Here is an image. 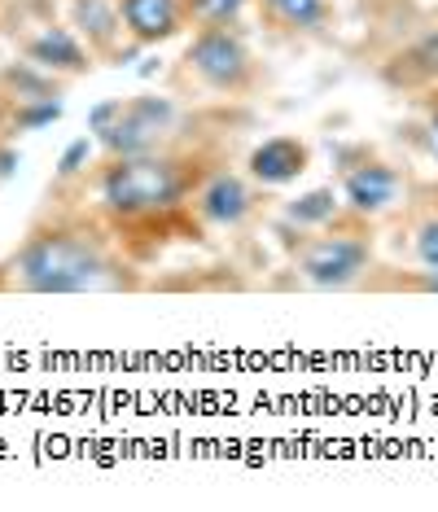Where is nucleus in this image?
<instances>
[{"mask_svg": "<svg viewBox=\"0 0 438 512\" xmlns=\"http://www.w3.org/2000/svg\"><path fill=\"white\" fill-rule=\"evenodd\" d=\"M123 27H128V40L141 44V49H154V44L176 40L184 27V0H119Z\"/></svg>", "mask_w": 438, "mask_h": 512, "instance_id": "obj_12", "label": "nucleus"}, {"mask_svg": "<svg viewBox=\"0 0 438 512\" xmlns=\"http://www.w3.org/2000/svg\"><path fill=\"white\" fill-rule=\"evenodd\" d=\"M434 14H438V9H434Z\"/></svg>", "mask_w": 438, "mask_h": 512, "instance_id": "obj_20", "label": "nucleus"}, {"mask_svg": "<svg viewBox=\"0 0 438 512\" xmlns=\"http://www.w3.org/2000/svg\"><path fill=\"white\" fill-rule=\"evenodd\" d=\"M412 197H417V202L438 206V180H412Z\"/></svg>", "mask_w": 438, "mask_h": 512, "instance_id": "obj_19", "label": "nucleus"}, {"mask_svg": "<svg viewBox=\"0 0 438 512\" xmlns=\"http://www.w3.org/2000/svg\"><path fill=\"white\" fill-rule=\"evenodd\" d=\"M219 162H228L224 149L198 136L145 154H101L97 167L75 184L92 211L110 224L119 246L145 267L149 254H163L171 241L206 237L193 215V193Z\"/></svg>", "mask_w": 438, "mask_h": 512, "instance_id": "obj_1", "label": "nucleus"}, {"mask_svg": "<svg viewBox=\"0 0 438 512\" xmlns=\"http://www.w3.org/2000/svg\"><path fill=\"white\" fill-rule=\"evenodd\" d=\"M338 193L347 211L386 224L390 215H399L408 206L412 180L399 162L382 158L373 145H351L338 154Z\"/></svg>", "mask_w": 438, "mask_h": 512, "instance_id": "obj_6", "label": "nucleus"}, {"mask_svg": "<svg viewBox=\"0 0 438 512\" xmlns=\"http://www.w3.org/2000/svg\"><path fill=\"white\" fill-rule=\"evenodd\" d=\"M377 84L408 101L438 88V27H425L421 36H412L390 57H382L377 62Z\"/></svg>", "mask_w": 438, "mask_h": 512, "instance_id": "obj_8", "label": "nucleus"}, {"mask_svg": "<svg viewBox=\"0 0 438 512\" xmlns=\"http://www.w3.org/2000/svg\"><path fill=\"white\" fill-rule=\"evenodd\" d=\"M412 106L421 110V119H425V136H430V154H434V162H438V88L421 92V97H412Z\"/></svg>", "mask_w": 438, "mask_h": 512, "instance_id": "obj_18", "label": "nucleus"}, {"mask_svg": "<svg viewBox=\"0 0 438 512\" xmlns=\"http://www.w3.org/2000/svg\"><path fill=\"white\" fill-rule=\"evenodd\" d=\"M360 294H403V298H438V267L390 263L377 259L360 281Z\"/></svg>", "mask_w": 438, "mask_h": 512, "instance_id": "obj_14", "label": "nucleus"}, {"mask_svg": "<svg viewBox=\"0 0 438 512\" xmlns=\"http://www.w3.org/2000/svg\"><path fill=\"white\" fill-rule=\"evenodd\" d=\"M198 114H189L180 101L141 92V97H119L92 110V136L101 154H145V149H167L180 141H193L184 127Z\"/></svg>", "mask_w": 438, "mask_h": 512, "instance_id": "obj_4", "label": "nucleus"}, {"mask_svg": "<svg viewBox=\"0 0 438 512\" xmlns=\"http://www.w3.org/2000/svg\"><path fill=\"white\" fill-rule=\"evenodd\" d=\"M71 27L97 62H110V66L123 62L119 40L128 36V27H123L119 0H71Z\"/></svg>", "mask_w": 438, "mask_h": 512, "instance_id": "obj_11", "label": "nucleus"}, {"mask_svg": "<svg viewBox=\"0 0 438 512\" xmlns=\"http://www.w3.org/2000/svg\"><path fill=\"white\" fill-rule=\"evenodd\" d=\"M145 267L119 246L75 180H57L22 241L0 254V294H141Z\"/></svg>", "mask_w": 438, "mask_h": 512, "instance_id": "obj_2", "label": "nucleus"}, {"mask_svg": "<svg viewBox=\"0 0 438 512\" xmlns=\"http://www.w3.org/2000/svg\"><path fill=\"white\" fill-rule=\"evenodd\" d=\"M382 259V224L342 206L329 224L311 232H290V272L298 285L320 294L360 289L368 267Z\"/></svg>", "mask_w": 438, "mask_h": 512, "instance_id": "obj_3", "label": "nucleus"}, {"mask_svg": "<svg viewBox=\"0 0 438 512\" xmlns=\"http://www.w3.org/2000/svg\"><path fill=\"white\" fill-rule=\"evenodd\" d=\"M255 0H184V27L202 31V27H241L246 9Z\"/></svg>", "mask_w": 438, "mask_h": 512, "instance_id": "obj_17", "label": "nucleus"}, {"mask_svg": "<svg viewBox=\"0 0 438 512\" xmlns=\"http://www.w3.org/2000/svg\"><path fill=\"white\" fill-rule=\"evenodd\" d=\"M311 171V141L298 132H276L246 154V176L259 180L263 189H285Z\"/></svg>", "mask_w": 438, "mask_h": 512, "instance_id": "obj_9", "label": "nucleus"}, {"mask_svg": "<svg viewBox=\"0 0 438 512\" xmlns=\"http://www.w3.org/2000/svg\"><path fill=\"white\" fill-rule=\"evenodd\" d=\"M399 250L408 246V263H421V267H438V206L430 202H417L408 197V206L399 211Z\"/></svg>", "mask_w": 438, "mask_h": 512, "instance_id": "obj_15", "label": "nucleus"}, {"mask_svg": "<svg viewBox=\"0 0 438 512\" xmlns=\"http://www.w3.org/2000/svg\"><path fill=\"white\" fill-rule=\"evenodd\" d=\"M338 211H342V193L333 189V184H325V189H307L303 197H290V202L281 206L285 224L294 232H311V228L329 224Z\"/></svg>", "mask_w": 438, "mask_h": 512, "instance_id": "obj_16", "label": "nucleus"}, {"mask_svg": "<svg viewBox=\"0 0 438 512\" xmlns=\"http://www.w3.org/2000/svg\"><path fill=\"white\" fill-rule=\"evenodd\" d=\"M180 75L219 101H246L263 88V62L241 27H202L180 53Z\"/></svg>", "mask_w": 438, "mask_h": 512, "instance_id": "obj_5", "label": "nucleus"}, {"mask_svg": "<svg viewBox=\"0 0 438 512\" xmlns=\"http://www.w3.org/2000/svg\"><path fill=\"white\" fill-rule=\"evenodd\" d=\"M272 189H263L259 180L246 176V167H233V162H219V167L198 184L193 193V215L206 232H241L255 219H263L268 211Z\"/></svg>", "mask_w": 438, "mask_h": 512, "instance_id": "obj_7", "label": "nucleus"}, {"mask_svg": "<svg viewBox=\"0 0 438 512\" xmlns=\"http://www.w3.org/2000/svg\"><path fill=\"white\" fill-rule=\"evenodd\" d=\"M259 22L281 36H325L333 27V5L329 0H255Z\"/></svg>", "mask_w": 438, "mask_h": 512, "instance_id": "obj_13", "label": "nucleus"}, {"mask_svg": "<svg viewBox=\"0 0 438 512\" xmlns=\"http://www.w3.org/2000/svg\"><path fill=\"white\" fill-rule=\"evenodd\" d=\"M22 57L27 66H36L44 75L57 79H84L97 57L88 53V44L75 36V27H44L31 40H22Z\"/></svg>", "mask_w": 438, "mask_h": 512, "instance_id": "obj_10", "label": "nucleus"}]
</instances>
